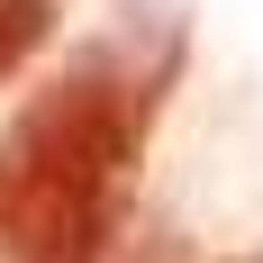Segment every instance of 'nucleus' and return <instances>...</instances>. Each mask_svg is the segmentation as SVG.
<instances>
[{"mask_svg": "<svg viewBox=\"0 0 263 263\" xmlns=\"http://www.w3.org/2000/svg\"><path fill=\"white\" fill-rule=\"evenodd\" d=\"M155 91L127 73L46 82L0 136V254L9 263H100L118 245V200L145 155Z\"/></svg>", "mask_w": 263, "mask_h": 263, "instance_id": "nucleus-1", "label": "nucleus"}, {"mask_svg": "<svg viewBox=\"0 0 263 263\" xmlns=\"http://www.w3.org/2000/svg\"><path fill=\"white\" fill-rule=\"evenodd\" d=\"M54 36V0H0V82Z\"/></svg>", "mask_w": 263, "mask_h": 263, "instance_id": "nucleus-2", "label": "nucleus"}]
</instances>
